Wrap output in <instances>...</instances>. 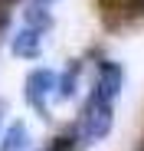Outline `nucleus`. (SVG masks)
<instances>
[{
    "label": "nucleus",
    "mask_w": 144,
    "mask_h": 151,
    "mask_svg": "<svg viewBox=\"0 0 144 151\" xmlns=\"http://www.w3.org/2000/svg\"><path fill=\"white\" fill-rule=\"evenodd\" d=\"M82 86V63H69L62 72H59V89H56V102H72Z\"/></svg>",
    "instance_id": "423d86ee"
},
{
    "label": "nucleus",
    "mask_w": 144,
    "mask_h": 151,
    "mask_svg": "<svg viewBox=\"0 0 144 151\" xmlns=\"http://www.w3.org/2000/svg\"><path fill=\"white\" fill-rule=\"evenodd\" d=\"M115 128V102H105V99L98 95H85V102L76 115V122H72V135H76V145L79 151L82 148H95L102 145Z\"/></svg>",
    "instance_id": "f257e3e1"
},
{
    "label": "nucleus",
    "mask_w": 144,
    "mask_h": 151,
    "mask_svg": "<svg viewBox=\"0 0 144 151\" xmlns=\"http://www.w3.org/2000/svg\"><path fill=\"white\" fill-rule=\"evenodd\" d=\"M4 118H7V102L0 99V135H4V128H7V125H4Z\"/></svg>",
    "instance_id": "1a4fd4ad"
},
{
    "label": "nucleus",
    "mask_w": 144,
    "mask_h": 151,
    "mask_svg": "<svg viewBox=\"0 0 144 151\" xmlns=\"http://www.w3.org/2000/svg\"><path fill=\"white\" fill-rule=\"evenodd\" d=\"M56 89H59V72L49 66H39L23 79V102L39 118H49V102H56Z\"/></svg>",
    "instance_id": "f03ea898"
},
{
    "label": "nucleus",
    "mask_w": 144,
    "mask_h": 151,
    "mask_svg": "<svg viewBox=\"0 0 144 151\" xmlns=\"http://www.w3.org/2000/svg\"><path fill=\"white\" fill-rule=\"evenodd\" d=\"M33 7H43V10H53V4H59V0H30Z\"/></svg>",
    "instance_id": "6e6552de"
},
{
    "label": "nucleus",
    "mask_w": 144,
    "mask_h": 151,
    "mask_svg": "<svg viewBox=\"0 0 144 151\" xmlns=\"http://www.w3.org/2000/svg\"><path fill=\"white\" fill-rule=\"evenodd\" d=\"M30 145H33V135L23 118L10 122L4 128V135H0V151H30Z\"/></svg>",
    "instance_id": "39448f33"
},
{
    "label": "nucleus",
    "mask_w": 144,
    "mask_h": 151,
    "mask_svg": "<svg viewBox=\"0 0 144 151\" xmlns=\"http://www.w3.org/2000/svg\"><path fill=\"white\" fill-rule=\"evenodd\" d=\"M39 151H79V145H76V135L72 132H62V135L49 138V145L39 148Z\"/></svg>",
    "instance_id": "0eeeda50"
},
{
    "label": "nucleus",
    "mask_w": 144,
    "mask_h": 151,
    "mask_svg": "<svg viewBox=\"0 0 144 151\" xmlns=\"http://www.w3.org/2000/svg\"><path fill=\"white\" fill-rule=\"evenodd\" d=\"M43 40H46V30L23 23V27L10 36V53L16 59H39L43 56Z\"/></svg>",
    "instance_id": "20e7f679"
},
{
    "label": "nucleus",
    "mask_w": 144,
    "mask_h": 151,
    "mask_svg": "<svg viewBox=\"0 0 144 151\" xmlns=\"http://www.w3.org/2000/svg\"><path fill=\"white\" fill-rule=\"evenodd\" d=\"M141 151H144V145H141Z\"/></svg>",
    "instance_id": "9d476101"
},
{
    "label": "nucleus",
    "mask_w": 144,
    "mask_h": 151,
    "mask_svg": "<svg viewBox=\"0 0 144 151\" xmlns=\"http://www.w3.org/2000/svg\"><path fill=\"white\" fill-rule=\"evenodd\" d=\"M121 89H125V69H121V63L98 59L95 76H92V86H88V95H98V99H105V102H118Z\"/></svg>",
    "instance_id": "7ed1b4c3"
}]
</instances>
